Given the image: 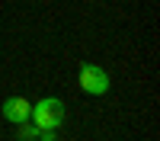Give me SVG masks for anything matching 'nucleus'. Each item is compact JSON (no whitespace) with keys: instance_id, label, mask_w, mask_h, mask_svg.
<instances>
[{"instance_id":"4","label":"nucleus","mask_w":160,"mask_h":141,"mask_svg":"<svg viewBox=\"0 0 160 141\" xmlns=\"http://www.w3.org/2000/svg\"><path fill=\"white\" fill-rule=\"evenodd\" d=\"M16 138H19V141H32V138H38V128H35L32 122H19V125H16Z\"/></svg>"},{"instance_id":"2","label":"nucleus","mask_w":160,"mask_h":141,"mask_svg":"<svg viewBox=\"0 0 160 141\" xmlns=\"http://www.w3.org/2000/svg\"><path fill=\"white\" fill-rule=\"evenodd\" d=\"M80 90L99 96L109 90V74H106L99 64H80Z\"/></svg>"},{"instance_id":"5","label":"nucleus","mask_w":160,"mask_h":141,"mask_svg":"<svg viewBox=\"0 0 160 141\" xmlns=\"http://www.w3.org/2000/svg\"><path fill=\"white\" fill-rule=\"evenodd\" d=\"M38 141H58L55 132H38Z\"/></svg>"},{"instance_id":"1","label":"nucleus","mask_w":160,"mask_h":141,"mask_svg":"<svg viewBox=\"0 0 160 141\" xmlns=\"http://www.w3.org/2000/svg\"><path fill=\"white\" fill-rule=\"evenodd\" d=\"M64 115H68V109H64V103L55 99V96H45V99H38L35 106H32V125L38 128V132H55V128L64 125Z\"/></svg>"},{"instance_id":"3","label":"nucleus","mask_w":160,"mask_h":141,"mask_svg":"<svg viewBox=\"0 0 160 141\" xmlns=\"http://www.w3.org/2000/svg\"><path fill=\"white\" fill-rule=\"evenodd\" d=\"M29 115H32V103L26 99V96H10L3 103V119L7 122L19 125V122H29Z\"/></svg>"}]
</instances>
